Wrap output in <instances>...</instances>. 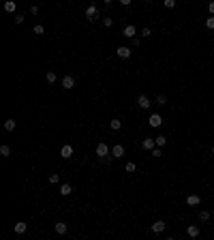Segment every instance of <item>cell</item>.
Instances as JSON below:
<instances>
[{
	"mask_svg": "<svg viewBox=\"0 0 214 240\" xmlns=\"http://www.w3.org/2000/svg\"><path fill=\"white\" fill-rule=\"evenodd\" d=\"M142 148H143V150H150V152H152V150L156 148V139H154V137H146V139L142 142Z\"/></svg>",
	"mask_w": 214,
	"mask_h": 240,
	"instance_id": "obj_1",
	"label": "cell"
},
{
	"mask_svg": "<svg viewBox=\"0 0 214 240\" xmlns=\"http://www.w3.org/2000/svg\"><path fill=\"white\" fill-rule=\"evenodd\" d=\"M96 15H99V9H96L94 4H90V7L86 9V17H88L90 22H94V19H96Z\"/></svg>",
	"mask_w": 214,
	"mask_h": 240,
	"instance_id": "obj_2",
	"label": "cell"
},
{
	"mask_svg": "<svg viewBox=\"0 0 214 240\" xmlns=\"http://www.w3.org/2000/svg\"><path fill=\"white\" fill-rule=\"evenodd\" d=\"M116 54H118L120 58H131L133 49H131V47H126V45H122V47H118V49H116Z\"/></svg>",
	"mask_w": 214,
	"mask_h": 240,
	"instance_id": "obj_3",
	"label": "cell"
},
{
	"mask_svg": "<svg viewBox=\"0 0 214 240\" xmlns=\"http://www.w3.org/2000/svg\"><path fill=\"white\" fill-rule=\"evenodd\" d=\"M60 156H62V159H71L73 156V146L64 144L62 148H60Z\"/></svg>",
	"mask_w": 214,
	"mask_h": 240,
	"instance_id": "obj_4",
	"label": "cell"
},
{
	"mask_svg": "<svg viewBox=\"0 0 214 240\" xmlns=\"http://www.w3.org/2000/svg\"><path fill=\"white\" fill-rule=\"evenodd\" d=\"M137 105H139L142 109H150V105H152V103H150V99H148L146 95H139V99H137Z\"/></svg>",
	"mask_w": 214,
	"mask_h": 240,
	"instance_id": "obj_5",
	"label": "cell"
},
{
	"mask_svg": "<svg viewBox=\"0 0 214 240\" xmlns=\"http://www.w3.org/2000/svg\"><path fill=\"white\" fill-rule=\"evenodd\" d=\"M62 86H64L67 90H71L73 86H75V77H73V75H64V77H62Z\"/></svg>",
	"mask_w": 214,
	"mask_h": 240,
	"instance_id": "obj_6",
	"label": "cell"
},
{
	"mask_svg": "<svg viewBox=\"0 0 214 240\" xmlns=\"http://www.w3.org/2000/svg\"><path fill=\"white\" fill-rule=\"evenodd\" d=\"M122 35H124V36H129V39H135V35H137V28H135V26H124Z\"/></svg>",
	"mask_w": 214,
	"mask_h": 240,
	"instance_id": "obj_7",
	"label": "cell"
},
{
	"mask_svg": "<svg viewBox=\"0 0 214 240\" xmlns=\"http://www.w3.org/2000/svg\"><path fill=\"white\" fill-rule=\"evenodd\" d=\"M165 221H154V223H152V232H154V234H161V232H165Z\"/></svg>",
	"mask_w": 214,
	"mask_h": 240,
	"instance_id": "obj_8",
	"label": "cell"
},
{
	"mask_svg": "<svg viewBox=\"0 0 214 240\" xmlns=\"http://www.w3.org/2000/svg\"><path fill=\"white\" fill-rule=\"evenodd\" d=\"M199 202H201L199 195H189L186 197V206H199Z\"/></svg>",
	"mask_w": 214,
	"mask_h": 240,
	"instance_id": "obj_9",
	"label": "cell"
},
{
	"mask_svg": "<svg viewBox=\"0 0 214 240\" xmlns=\"http://www.w3.org/2000/svg\"><path fill=\"white\" fill-rule=\"evenodd\" d=\"M107 152H109L107 144H103V142H101V144L96 146V155H99V156H107Z\"/></svg>",
	"mask_w": 214,
	"mask_h": 240,
	"instance_id": "obj_10",
	"label": "cell"
},
{
	"mask_svg": "<svg viewBox=\"0 0 214 240\" xmlns=\"http://www.w3.org/2000/svg\"><path fill=\"white\" fill-rule=\"evenodd\" d=\"M58 191H60V195H71V193H73V187L64 182V184H60V189H58Z\"/></svg>",
	"mask_w": 214,
	"mask_h": 240,
	"instance_id": "obj_11",
	"label": "cell"
},
{
	"mask_svg": "<svg viewBox=\"0 0 214 240\" xmlns=\"http://www.w3.org/2000/svg\"><path fill=\"white\" fill-rule=\"evenodd\" d=\"M26 229H28V223H26V221H19V223H15V234H24Z\"/></svg>",
	"mask_w": 214,
	"mask_h": 240,
	"instance_id": "obj_12",
	"label": "cell"
},
{
	"mask_svg": "<svg viewBox=\"0 0 214 240\" xmlns=\"http://www.w3.org/2000/svg\"><path fill=\"white\" fill-rule=\"evenodd\" d=\"M161 122H163V118H161L158 114H152V116H150V127H161Z\"/></svg>",
	"mask_w": 214,
	"mask_h": 240,
	"instance_id": "obj_13",
	"label": "cell"
},
{
	"mask_svg": "<svg viewBox=\"0 0 214 240\" xmlns=\"http://www.w3.org/2000/svg\"><path fill=\"white\" fill-rule=\"evenodd\" d=\"M111 155L116 156V159H120V156L124 155V146H120V144H116V146H114V150H111Z\"/></svg>",
	"mask_w": 214,
	"mask_h": 240,
	"instance_id": "obj_14",
	"label": "cell"
},
{
	"mask_svg": "<svg viewBox=\"0 0 214 240\" xmlns=\"http://www.w3.org/2000/svg\"><path fill=\"white\" fill-rule=\"evenodd\" d=\"M15 9H17V4H15L13 0H9V2H4V11H9V13H15Z\"/></svg>",
	"mask_w": 214,
	"mask_h": 240,
	"instance_id": "obj_15",
	"label": "cell"
},
{
	"mask_svg": "<svg viewBox=\"0 0 214 240\" xmlns=\"http://www.w3.org/2000/svg\"><path fill=\"white\" fill-rule=\"evenodd\" d=\"M163 146H167V137L165 135H158L156 137V148H163Z\"/></svg>",
	"mask_w": 214,
	"mask_h": 240,
	"instance_id": "obj_16",
	"label": "cell"
},
{
	"mask_svg": "<svg viewBox=\"0 0 214 240\" xmlns=\"http://www.w3.org/2000/svg\"><path fill=\"white\" fill-rule=\"evenodd\" d=\"M189 236L190 238H197V236H199V227H197V225H190L189 227Z\"/></svg>",
	"mask_w": 214,
	"mask_h": 240,
	"instance_id": "obj_17",
	"label": "cell"
},
{
	"mask_svg": "<svg viewBox=\"0 0 214 240\" xmlns=\"http://www.w3.org/2000/svg\"><path fill=\"white\" fill-rule=\"evenodd\" d=\"M9 155H11V148H9L7 144H4V146H0V156H4V159H7Z\"/></svg>",
	"mask_w": 214,
	"mask_h": 240,
	"instance_id": "obj_18",
	"label": "cell"
},
{
	"mask_svg": "<svg viewBox=\"0 0 214 240\" xmlns=\"http://www.w3.org/2000/svg\"><path fill=\"white\" fill-rule=\"evenodd\" d=\"M15 127H17V122H15V120H7V122H4V129H7V131H13V129H15Z\"/></svg>",
	"mask_w": 214,
	"mask_h": 240,
	"instance_id": "obj_19",
	"label": "cell"
},
{
	"mask_svg": "<svg viewBox=\"0 0 214 240\" xmlns=\"http://www.w3.org/2000/svg\"><path fill=\"white\" fill-rule=\"evenodd\" d=\"M56 232L58 234H67V223H56Z\"/></svg>",
	"mask_w": 214,
	"mask_h": 240,
	"instance_id": "obj_20",
	"label": "cell"
},
{
	"mask_svg": "<svg viewBox=\"0 0 214 240\" xmlns=\"http://www.w3.org/2000/svg\"><path fill=\"white\" fill-rule=\"evenodd\" d=\"M109 127H111L114 131H118L120 127H122V122H120V120H111V122H109Z\"/></svg>",
	"mask_w": 214,
	"mask_h": 240,
	"instance_id": "obj_21",
	"label": "cell"
},
{
	"mask_svg": "<svg viewBox=\"0 0 214 240\" xmlns=\"http://www.w3.org/2000/svg\"><path fill=\"white\" fill-rule=\"evenodd\" d=\"M56 79H58V77H56V73H54V71H47V82H49V84H54Z\"/></svg>",
	"mask_w": 214,
	"mask_h": 240,
	"instance_id": "obj_22",
	"label": "cell"
},
{
	"mask_svg": "<svg viewBox=\"0 0 214 240\" xmlns=\"http://www.w3.org/2000/svg\"><path fill=\"white\" fill-rule=\"evenodd\" d=\"M208 219H210V212H208V210H201V212H199V221H208Z\"/></svg>",
	"mask_w": 214,
	"mask_h": 240,
	"instance_id": "obj_23",
	"label": "cell"
},
{
	"mask_svg": "<svg viewBox=\"0 0 214 240\" xmlns=\"http://www.w3.org/2000/svg\"><path fill=\"white\" fill-rule=\"evenodd\" d=\"M163 7H165V9H174V7H176V0H165Z\"/></svg>",
	"mask_w": 214,
	"mask_h": 240,
	"instance_id": "obj_24",
	"label": "cell"
},
{
	"mask_svg": "<svg viewBox=\"0 0 214 240\" xmlns=\"http://www.w3.org/2000/svg\"><path fill=\"white\" fill-rule=\"evenodd\" d=\"M156 103H158V105H165V103H167L165 95H158V96H156Z\"/></svg>",
	"mask_w": 214,
	"mask_h": 240,
	"instance_id": "obj_25",
	"label": "cell"
},
{
	"mask_svg": "<svg viewBox=\"0 0 214 240\" xmlns=\"http://www.w3.org/2000/svg\"><path fill=\"white\" fill-rule=\"evenodd\" d=\"M43 30H45L43 26H41V24H36V26H35V30H32V32H35V35H43Z\"/></svg>",
	"mask_w": 214,
	"mask_h": 240,
	"instance_id": "obj_26",
	"label": "cell"
},
{
	"mask_svg": "<svg viewBox=\"0 0 214 240\" xmlns=\"http://www.w3.org/2000/svg\"><path fill=\"white\" fill-rule=\"evenodd\" d=\"M111 24H114L111 17H105V19H103V26H105V28H111Z\"/></svg>",
	"mask_w": 214,
	"mask_h": 240,
	"instance_id": "obj_27",
	"label": "cell"
},
{
	"mask_svg": "<svg viewBox=\"0 0 214 240\" xmlns=\"http://www.w3.org/2000/svg\"><path fill=\"white\" fill-rule=\"evenodd\" d=\"M58 174H51V176H49V182H51V184H58Z\"/></svg>",
	"mask_w": 214,
	"mask_h": 240,
	"instance_id": "obj_28",
	"label": "cell"
},
{
	"mask_svg": "<svg viewBox=\"0 0 214 240\" xmlns=\"http://www.w3.org/2000/svg\"><path fill=\"white\" fill-rule=\"evenodd\" d=\"M206 26L212 30V28H214V17H208V19H206Z\"/></svg>",
	"mask_w": 214,
	"mask_h": 240,
	"instance_id": "obj_29",
	"label": "cell"
},
{
	"mask_svg": "<svg viewBox=\"0 0 214 240\" xmlns=\"http://www.w3.org/2000/svg\"><path fill=\"white\" fill-rule=\"evenodd\" d=\"M135 169H137V167H135V163H133V161H131V163H126V172H131V174H133Z\"/></svg>",
	"mask_w": 214,
	"mask_h": 240,
	"instance_id": "obj_30",
	"label": "cell"
},
{
	"mask_svg": "<svg viewBox=\"0 0 214 240\" xmlns=\"http://www.w3.org/2000/svg\"><path fill=\"white\" fill-rule=\"evenodd\" d=\"M24 19H26L24 15H15V24H24Z\"/></svg>",
	"mask_w": 214,
	"mask_h": 240,
	"instance_id": "obj_31",
	"label": "cell"
},
{
	"mask_svg": "<svg viewBox=\"0 0 214 240\" xmlns=\"http://www.w3.org/2000/svg\"><path fill=\"white\" fill-rule=\"evenodd\" d=\"M152 156H156V159H158V156H163V152H161V148H154V150H152Z\"/></svg>",
	"mask_w": 214,
	"mask_h": 240,
	"instance_id": "obj_32",
	"label": "cell"
},
{
	"mask_svg": "<svg viewBox=\"0 0 214 240\" xmlns=\"http://www.w3.org/2000/svg\"><path fill=\"white\" fill-rule=\"evenodd\" d=\"M142 35H143V36H150L152 32H150V28H143V30H142Z\"/></svg>",
	"mask_w": 214,
	"mask_h": 240,
	"instance_id": "obj_33",
	"label": "cell"
},
{
	"mask_svg": "<svg viewBox=\"0 0 214 240\" xmlns=\"http://www.w3.org/2000/svg\"><path fill=\"white\" fill-rule=\"evenodd\" d=\"M208 11H210V13L214 15V2H210V4H208Z\"/></svg>",
	"mask_w": 214,
	"mask_h": 240,
	"instance_id": "obj_34",
	"label": "cell"
},
{
	"mask_svg": "<svg viewBox=\"0 0 214 240\" xmlns=\"http://www.w3.org/2000/svg\"><path fill=\"white\" fill-rule=\"evenodd\" d=\"M212 155H214V146H212Z\"/></svg>",
	"mask_w": 214,
	"mask_h": 240,
	"instance_id": "obj_35",
	"label": "cell"
},
{
	"mask_svg": "<svg viewBox=\"0 0 214 240\" xmlns=\"http://www.w3.org/2000/svg\"><path fill=\"white\" fill-rule=\"evenodd\" d=\"M167 240H174V238H167Z\"/></svg>",
	"mask_w": 214,
	"mask_h": 240,
	"instance_id": "obj_36",
	"label": "cell"
}]
</instances>
